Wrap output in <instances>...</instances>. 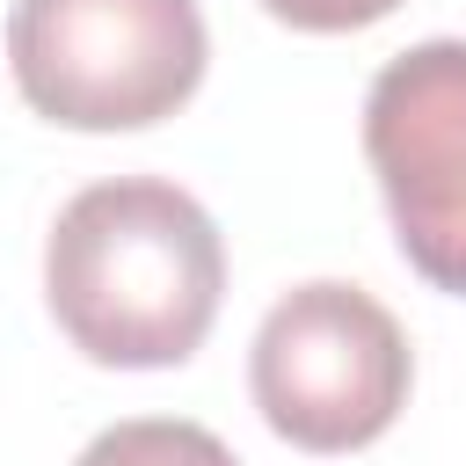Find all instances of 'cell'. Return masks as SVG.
Wrapping results in <instances>:
<instances>
[{"instance_id": "cell-4", "label": "cell", "mask_w": 466, "mask_h": 466, "mask_svg": "<svg viewBox=\"0 0 466 466\" xmlns=\"http://www.w3.org/2000/svg\"><path fill=\"white\" fill-rule=\"evenodd\" d=\"M364 153L400 255L466 299V36H430L371 80Z\"/></svg>"}, {"instance_id": "cell-2", "label": "cell", "mask_w": 466, "mask_h": 466, "mask_svg": "<svg viewBox=\"0 0 466 466\" xmlns=\"http://www.w3.org/2000/svg\"><path fill=\"white\" fill-rule=\"evenodd\" d=\"M211 36L197 0H15L7 66L36 116L66 131H138L175 116L204 80Z\"/></svg>"}, {"instance_id": "cell-6", "label": "cell", "mask_w": 466, "mask_h": 466, "mask_svg": "<svg viewBox=\"0 0 466 466\" xmlns=\"http://www.w3.org/2000/svg\"><path fill=\"white\" fill-rule=\"evenodd\" d=\"M262 7L291 29H364V22L393 15L400 0H262Z\"/></svg>"}, {"instance_id": "cell-1", "label": "cell", "mask_w": 466, "mask_h": 466, "mask_svg": "<svg viewBox=\"0 0 466 466\" xmlns=\"http://www.w3.org/2000/svg\"><path fill=\"white\" fill-rule=\"evenodd\" d=\"M226 291V248L211 211L153 175L80 189L44 240V299L66 342L116 371L182 364Z\"/></svg>"}, {"instance_id": "cell-5", "label": "cell", "mask_w": 466, "mask_h": 466, "mask_svg": "<svg viewBox=\"0 0 466 466\" xmlns=\"http://www.w3.org/2000/svg\"><path fill=\"white\" fill-rule=\"evenodd\" d=\"M73 466H240L204 422H175V415H138L102 430Z\"/></svg>"}, {"instance_id": "cell-3", "label": "cell", "mask_w": 466, "mask_h": 466, "mask_svg": "<svg viewBox=\"0 0 466 466\" xmlns=\"http://www.w3.org/2000/svg\"><path fill=\"white\" fill-rule=\"evenodd\" d=\"M408 379L415 364L400 320L371 291L335 277L284 291L248 350L255 408L299 451H357L386 437L408 400Z\"/></svg>"}]
</instances>
